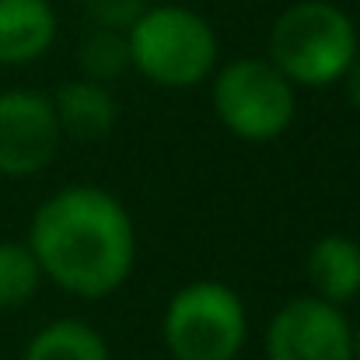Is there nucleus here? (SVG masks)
<instances>
[{
  "instance_id": "1",
  "label": "nucleus",
  "mask_w": 360,
  "mask_h": 360,
  "mask_svg": "<svg viewBox=\"0 0 360 360\" xmlns=\"http://www.w3.org/2000/svg\"><path fill=\"white\" fill-rule=\"evenodd\" d=\"M28 248L63 290L105 297L133 269L136 235L116 196L98 186H67L35 210Z\"/></svg>"
},
{
  "instance_id": "2",
  "label": "nucleus",
  "mask_w": 360,
  "mask_h": 360,
  "mask_svg": "<svg viewBox=\"0 0 360 360\" xmlns=\"http://www.w3.org/2000/svg\"><path fill=\"white\" fill-rule=\"evenodd\" d=\"M357 56L350 14L329 0H297L269 28V63L301 88H322L347 74Z\"/></svg>"
},
{
  "instance_id": "3",
  "label": "nucleus",
  "mask_w": 360,
  "mask_h": 360,
  "mask_svg": "<svg viewBox=\"0 0 360 360\" xmlns=\"http://www.w3.org/2000/svg\"><path fill=\"white\" fill-rule=\"evenodd\" d=\"M133 67L161 88H193L210 77L217 63V35L210 21L189 7H147L129 28Z\"/></svg>"
},
{
  "instance_id": "4",
  "label": "nucleus",
  "mask_w": 360,
  "mask_h": 360,
  "mask_svg": "<svg viewBox=\"0 0 360 360\" xmlns=\"http://www.w3.org/2000/svg\"><path fill=\"white\" fill-rule=\"evenodd\" d=\"M245 336V304L228 283L196 280L168 301L165 343L175 360H235Z\"/></svg>"
},
{
  "instance_id": "5",
  "label": "nucleus",
  "mask_w": 360,
  "mask_h": 360,
  "mask_svg": "<svg viewBox=\"0 0 360 360\" xmlns=\"http://www.w3.org/2000/svg\"><path fill=\"white\" fill-rule=\"evenodd\" d=\"M214 109L221 122L252 143L276 140L297 112L294 84L269 60H235L214 81Z\"/></svg>"
},
{
  "instance_id": "6",
  "label": "nucleus",
  "mask_w": 360,
  "mask_h": 360,
  "mask_svg": "<svg viewBox=\"0 0 360 360\" xmlns=\"http://www.w3.org/2000/svg\"><path fill=\"white\" fill-rule=\"evenodd\" d=\"M269 360H354V329L347 315L322 297L287 301L266 329Z\"/></svg>"
},
{
  "instance_id": "7",
  "label": "nucleus",
  "mask_w": 360,
  "mask_h": 360,
  "mask_svg": "<svg viewBox=\"0 0 360 360\" xmlns=\"http://www.w3.org/2000/svg\"><path fill=\"white\" fill-rule=\"evenodd\" d=\"M53 98L14 88L0 95V175L25 179L42 172L60 147Z\"/></svg>"
},
{
  "instance_id": "8",
  "label": "nucleus",
  "mask_w": 360,
  "mask_h": 360,
  "mask_svg": "<svg viewBox=\"0 0 360 360\" xmlns=\"http://www.w3.org/2000/svg\"><path fill=\"white\" fill-rule=\"evenodd\" d=\"M56 39V11L49 0H0V63L18 67L39 60Z\"/></svg>"
},
{
  "instance_id": "9",
  "label": "nucleus",
  "mask_w": 360,
  "mask_h": 360,
  "mask_svg": "<svg viewBox=\"0 0 360 360\" xmlns=\"http://www.w3.org/2000/svg\"><path fill=\"white\" fill-rule=\"evenodd\" d=\"M308 280L315 297L343 308L360 294V245L347 235H326L308 252Z\"/></svg>"
},
{
  "instance_id": "10",
  "label": "nucleus",
  "mask_w": 360,
  "mask_h": 360,
  "mask_svg": "<svg viewBox=\"0 0 360 360\" xmlns=\"http://www.w3.org/2000/svg\"><path fill=\"white\" fill-rule=\"evenodd\" d=\"M53 112L63 136L74 140H102L116 126V102L98 81H67L53 98Z\"/></svg>"
},
{
  "instance_id": "11",
  "label": "nucleus",
  "mask_w": 360,
  "mask_h": 360,
  "mask_svg": "<svg viewBox=\"0 0 360 360\" xmlns=\"http://www.w3.org/2000/svg\"><path fill=\"white\" fill-rule=\"evenodd\" d=\"M25 360H109V347L91 326L60 319L28 343Z\"/></svg>"
},
{
  "instance_id": "12",
  "label": "nucleus",
  "mask_w": 360,
  "mask_h": 360,
  "mask_svg": "<svg viewBox=\"0 0 360 360\" xmlns=\"http://www.w3.org/2000/svg\"><path fill=\"white\" fill-rule=\"evenodd\" d=\"M42 266L28 245L0 241V308H21L39 290Z\"/></svg>"
},
{
  "instance_id": "13",
  "label": "nucleus",
  "mask_w": 360,
  "mask_h": 360,
  "mask_svg": "<svg viewBox=\"0 0 360 360\" xmlns=\"http://www.w3.org/2000/svg\"><path fill=\"white\" fill-rule=\"evenodd\" d=\"M81 67L88 74V81H116L126 74V67H133L129 60V39L120 28H95L84 46H81Z\"/></svg>"
},
{
  "instance_id": "14",
  "label": "nucleus",
  "mask_w": 360,
  "mask_h": 360,
  "mask_svg": "<svg viewBox=\"0 0 360 360\" xmlns=\"http://www.w3.org/2000/svg\"><path fill=\"white\" fill-rule=\"evenodd\" d=\"M84 7L98 28H120V32H126L147 11L143 0H84Z\"/></svg>"
},
{
  "instance_id": "15",
  "label": "nucleus",
  "mask_w": 360,
  "mask_h": 360,
  "mask_svg": "<svg viewBox=\"0 0 360 360\" xmlns=\"http://www.w3.org/2000/svg\"><path fill=\"white\" fill-rule=\"evenodd\" d=\"M343 81H347V95H350V102H354V109H360V53L354 56V63L347 67V74H343Z\"/></svg>"
},
{
  "instance_id": "16",
  "label": "nucleus",
  "mask_w": 360,
  "mask_h": 360,
  "mask_svg": "<svg viewBox=\"0 0 360 360\" xmlns=\"http://www.w3.org/2000/svg\"><path fill=\"white\" fill-rule=\"evenodd\" d=\"M354 360H360V326L354 329Z\"/></svg>"
}]
</instances>
